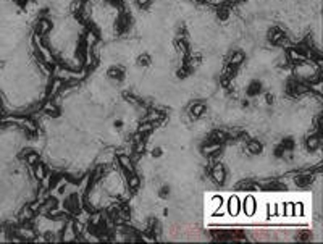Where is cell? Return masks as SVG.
<instances>
[{
	"label": "cell",
	"mask_w": 323,
	"mask_h": 244,
	"mask_svg": "<svg viewBox=\"0 0 323 244\" xmlns=\"http://www.w3.org/2000/svg\"><path fill=\"white\" fill-rule=\"evenodd\" d=\"M228 209H229V212H231L233 215L237 213V209H239V207H237V197H231V199H229V207Z\"/></svg>",
	"instance_id": "6da1fadb"
},
{
	"label": "cell",
	"mask_w": 323,
	"mask_h": 244,
	"mask_svg": "<svg viewBox=\"0 0 323 244\" xmlns=\"http://www.w3.org/2000/svg\"><path fill=\"white\" fill-rule=\"evenodd\" d=\"M247 202H249V204H247V213H254L255 212V207H254L255 200L252 199V197H247Z\"/></svg>",
	"instance_id": "7a4b0ae2"
},
{
	"label": "cell",
	"mask_w": 323,
	"mask_h": 244,
	"mask_svg": "<svg viewBox=\"0 0 323 244\" xmlns=\"http://www.w3.org/2000/svg\"><path fill=\"white\" fill-rule=\"evenodd\" d=\"M215 178H217L218 181H221L223 180V171L221 170H217V171H215Z\"/></svg>",
	"instance_id": "3957f363"
},
{
	"label": "cell",
	"mask_w": 323,
	"mask_h": 244,
	"mask_svg": "<svg viewBox=\"0 0 323 244\" xmlns=\"http://www.w3.org/2000/svg\"><path fill=\"white\" fill-rule=\"evenodd\" d=\"M121 163H123L124 167H128V168H131V163H129V160L126 157H121Z\"/></svg>",
	"instance_id": "277c9868"
}]
</instances>
